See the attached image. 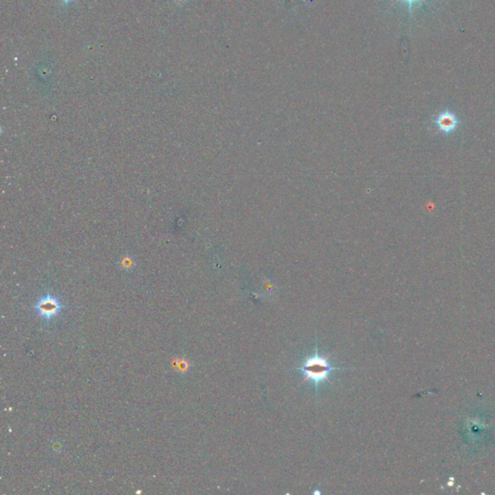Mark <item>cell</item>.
<instances>
[{
	"label": "cell",
	"mask_w": 495,
	"mask_h": 495,
	"mask_svg": "<svg viewBox=\"0 0 495 495\" xmlns=\"http://www.w3.org/2000/svg\"><path fill=\"white\" fill-rule=\"evenodd\" d=\"M434 124L441 132L449 134L457 130L460 125V120L455 113L449 110L440 112L434 120Z\"/></svg>",
	"instance_id": "cell-3"
},
{
	"label": "cell",
	"mask_w": 495,
	"mask_h": 495,
	"mask_svg": "<svg viewBox=\"0 0 495 495\" xmlns=\"http://www.w3.org/2000/svg\"><path fill=\"white\" fill-rule=\"evenodd\" d=\"M172 365L175 367L178 373H187V371L190 368V364L184 358L177 359L172 363Z\"/></svg>",
	"instance_id": "cell-4"
},
{
	"label": "cell",
	"mask_w": 495,
	"mask_h": 495,
	"mask_svg": "<svg viewBox=\"0 0 495 495\" xmlns=\"http://www.w3.org/2000/svg\"><path fill=\"white\" fill-rule=\"evenodd\" d=\"M345 368L333 367L330 363L329 357H322L319 353V348L316 347V352L310 357H308L302 367L297 368L304 376V381H310L318 388L320 383L324 381H329V376L333 371L344 370Z\"/></svg>",
	"instance_id": "cell-1"
},
{
	"label": "cell",
	"mask_w": 495,
	"mask_h": 495,
	"mask_svg": "<svg viewBox=\"0 0 495 495\" xmlns=\"http://www.w3.org/2000/svg\"><path fill=\"white\" fill-rule=\"evenodd\" d=\"M62 1H63V2H70V1H72V0H62Z\"/></svg>",
	"instance_id": "cell-6"
},
{
	"label": "cell",
	"mask_w": 495,
	"mask_h": 495,
	"mask_svg": "<svg viewBox=\"0 0 495 495\" xmlns=\"http://www.w3.org/2000/svg\"><path fill=\"white\" fill-rule=\"evenodd\" d=\"M397 1H403V2H406V3H407V6H408V12H409V15H410V17H411V14H412V8H413V6H414L415 4H417V3H421V2H423L424 0H397Z\"/></svg>",
	"instance_id": "cell-5"
},
{
	"label": "cell",
	"mask_w": 495,
	"mask_h": 495,
	"mask_svg": "<svg viewBox=\"0 0 495 495\" xmlns=\"http://www.w3.org/2000/svg\"><path fill=\"white\" fill-rule=\"evenodd\" d=\"M62 307L57 298L52 294H47L36 303L35 309L42 319L50 320L60 313Z\"/></svg>",
	"instance_id": "cell-2"
}]
</instances>
